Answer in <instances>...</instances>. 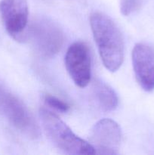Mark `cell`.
<instances>
[{
  "mask_svg": "<svg viewBox=\"0 0 154 155\" xmlns=\"http://www.w3.org/2000/svg\"><path fill=\"white\" fill-rule=\"evenodd\" d=\"M134 75L140 87L146 92L154 90V47L137 43L132 51Z\"/></svg>",
  "mask_w": 154,
  "mask_h": 155,
  "instance_id": "cell-8",
  "label": "cell"
},
{
  "mask_svg": "<svg viewBox=\"0 0 154 155\" xmlns=\"http://www.w3.org/2000/svg\"><path fill=\"white\" fill-rule=\"evenodd\" d=\"M139 0H120V11L125 16L131 15L137 8Z\"/></svg>",
  "mask_w": 154,
  "mask_h": 155,
  "instance_id": "cell-11",
  "label": "cell"
},
{
  "mask_svg": "<svg viewBox=\"0 0 154 155\" xmlns=\"http://www.w3.org/2000/svg\"><path fill=\"white\" fill-rule=\"evenodd\" d=\"M122 130L119 124L110 119H102L95 124L89 136V143L95 154H119L122 142Z\"/></svg>",
  "mask_w": 154,
  "mask_h": 155,
  "instance_id": "cell-6",
  "label": "cell"
},
{
  "mask_svg": "<svg viewBox=\"0 0 154 155\" xmlns=\"http://www.w3.org/2000/svg\"><path fill=\"white\" fill-rule=\"evenodd\" d=\"M90 25L104 67L115 72L124 59V41L119 27L110 17L98 12L91 15Z\"/></svg>",
  "mask_w": 154,
  "mask_h": 155,
  "instance_id": "cell-1",
  "label": "cell"
},
{
  "mask_svg": "<svg viewBox=\"0 0 154 155\" xmlns=\"http://www.w3.org/2000/svg\"><path fill=\"white\" fill-rule=\"evenodd\" d=\"M29 8L27 0H0V18L7 33L16 41L26 39Z\"/></svg>",
  "mask_w": 154,
  "mask_h": 155,
  "instance_id": "cell-5",
  "label": "cell"
},
{
  "mask_svg": "<svg viewBox=\"0 0 154 155\" xmlns=\"http://www.w3.org/2000/svg\"><path fill=\"white\" fill-rule=\"evenodd\" d=\"M93 93L99 107L104 111H113L117 107L119 98L109 85L101 80L94 83Z\"/></svg>",
  "mask_w": 154,
  "mask_h": 155,
  "instance_id": "cell-9",
  "label": "cell"
},
{
  "mask_svg": "<svg viewBox=\"0 0 154 155\" xmlns=\"http://www.w3.org/2000/svg\"><path fill=\"white\" fill-rule=\"evenodd\" d=\"M0 107L8 120L30 139H37L40 130L32 114L24 103L9 93L0 95Z\"/></svg>",
  "mask_w": 154,
  "mask_h": 155,
  "instance_id": "cell-4",
  "label": "cell"
},
{
  "mask_svg": "<svg viewBox=\"0 0 154 155\" xmlns=\"http://www.w3.org/2000/svg\"><path fill=\"white\" fill-rule=\"evenodd\" d=\"M44 102L51 108L57 111L66 113L69 110V105L63 100L51 95H45L43 98Z\"/></svg>",
  "mask_w": 154,
  "mask_h": 155,
  "instance_id": "cell-10",
  "label": "cell"
},
{
  "mask_svg": "<svg viewBox=\"0 0 154 155\" xmlns=\"http://www.w3.org/2000/svg\"><path fill=\"white\" fill-rule=\"evenodd\" d=\"M35 51L44 58L54 57L63 45V33L57 24L46 18H36L26 31ZM26 40V39H25Z\"/></svg>",
  "mask_w": 154,
  "mask_h": 155,
  "instance_id": "cell-3",
  "label": "cell"
},
{
  "mask_svg": "<svg viewBox=\"0 0 154 155\" xmlns=\"http://www.w3.org/2000/svg\"><path fill=\"white\" fill-rule=\"evenodd\" d=\"M65 66L76 86L84 88L88 85L91 77V59L88 47L85 42H75L68 48Z\"/></svg>",
  "mask_w": 154,
  "mask_h": 155,
  "instance_id": "cell-7",
  "label": "cell"
},
{
  "mask_svg": "<svg viewBox=\"0 0 154 155\" xmlns=\"http://www.w3.org/2000/svg\"><path fill=\"white\" fill-rule=\"evenodd\" d=\"M39 117L45 134L53 145L68 154L91 155L95 151L88 142L77 136L56 114L46 108L39 110Z\"/></svg>",
  "mask_w": 154,
  "mask_h": 155,
  "instance_id": "cell-2",
  "label": "cell"
}]
</instances>
